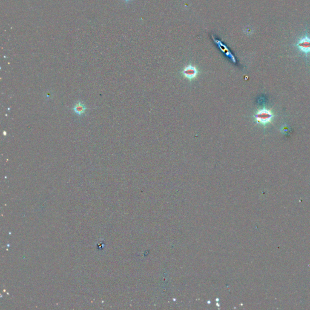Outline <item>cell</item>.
Masks as SVG:
<instances>
[{
	"mask_svg": "<svg viewBox=\"0 0 310 310\" xmlns=\"http://www.w3.org/2000/svg\"><path fill=\"white\" fill-rule=\"evenodd\" d=\"M274 115L270 110L264 108L256 113L255 119L257 122L265 125L268 123H272V119Z\"/></svg>",
	"mask_w": 310,
	"mask_h": 310,
	"instance_id": "6da1fadb",
	"label": "cell"
},
{
	"mask_svg": "<svg viewBox=\"0 0 310 310\" xmlns=\"http://www.w3.org/2000/svg\"><path fill=\"white\" fill-rule=\"evenodd\" d=\"M298 48L303 52L307 53L310 52V38L305 36L301 39L297 43Z\"/></svg>",
	"mask_w": 310,
	"mask_h": 310,
	"instance_id": "7a4b0ae2",
	"label": "cell"
},
{
	"mask_svg": "<svg viewBox=\"0 0 310 310\" xmlns=\"http://www.w3.org/2000/svg\"><path fill=\"white\" fill-rule=\"evenodd\" d=\"M183 75L185 78L189 79H192L196 77L198 75V70L194 66L188 65L184 68Z\"/></svg>",
	"mask_w": 310,
	"mask_h": 310,
	"instance_id": "3957f363",
	"label": "cell"
},
{
	"mask_svg": "<svg viewBox=\"0 0 310 310\" xmlns=\"http://www.w3.org/2000/svg\"><path fill=\"white\" fill-rule=\"evenodd\" d=\"M213 41H215V42L216 44H217V45H218V47H219L220 50L224 53H225L227 56H229L232 60L233 62H236V60H235V57L233 56V55L232 54V53L230 52V51L229 50V49L228 48V47L224 44H223L221 41L217 39H215L213 38Z\"/></svg>",
	"mask_w": 310,
	"mask_h": 310,
	"instance_id": "277c9868",
	"label": "cell"
},
{
	"mask_svg": "<svg viewBox=\"0 0 310 310\" xmlns=\"http://www.w3.org/2000/svg\"><path fill=\"white\" fill-rule=\"evenodd\" d=\"M87 108L85 105L82 103L81 101L78 102L73 108V112L78 116H81L84 115L86 111Z\"/></svg>",
	"mask_w": 310,
	"mask_h": 310,
	"instance_id": "5b68a950",
	"label": "cell"
},
{
	"mask_svg": "<svg viewBox=\"0 0 310 310\" xmlns=\"http://www.w3.org/2000/svg\"><path fill=\"white\" fill-rule=\"evenodd\" d=\"M281 131H282V132L283 133L286 134V133H288V132H289V131H290V127H289L288 125H284V126L282 127V128H281Z\"/></svg>",
	"mask_w": 310,
	"mask_h": 310,
	"instance_id": "8992f818",
	"label": "cell"
},
{
	"mask_svg": "<svg viewBox=\"0 0 310 310\" xmlns=\"http://www.w3.org/2000/svg\"><path fill=\"white\" fill-rule=\"evenodd\" d=\"M125 1H129V0H125Z\"/></svg>",
	"mask_w": 310,
	"mask_h": 310,
	"instance_id": "52a82bcc",
	"label": "cell"
}]
</instances>
